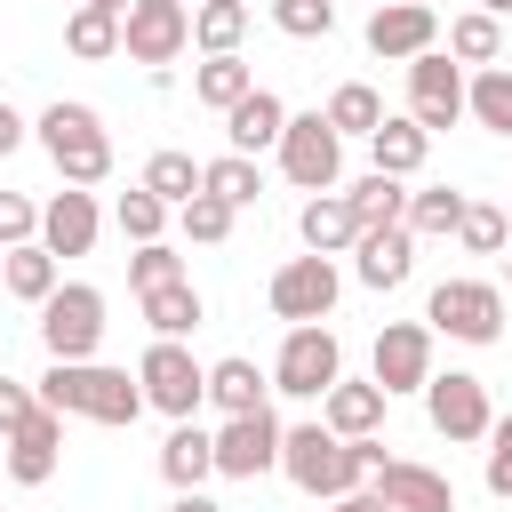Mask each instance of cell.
I'll return each mask as SVG.
<instances>
[{
    "mask_svg": "<svg viewBox=\"0 0 512 512\" xmlns=\"http://www.w3.org/2000/svg\"><path fill=\"white\" fill-rule=\"evenodd\" d=\"M32 136H40V152L56 160V176H64V184H88V192H96V184L112 176V128H104V112H96V104L56 96V104H40Z\"/></svg>",
    "mask_w": 512,
    "mask_h": 512,
    "instance_id": "obj_3",
    "label": "cell"
},
{
    "mask_svg": "<svg viewBox=\"0 0 512 512\" xmlns=\"http://www.w3.org/2000/svg\"><path fill=\"white\" fill-rule=\"evenodd\" d=\"M280 128H288V104H280L272 88H248V96L224 112V152H248V160H256V152L280 144Z\"/></svg>",
    "mask_w": 512,
    "mask_h": 512,
    "instance_id": "obj_21",
    "label": "cell"
},
{
    "mask_svg": "<svg viewBox=\"0 0 512 512\" xmlns=\"http://www.w3.org/2000/svg\"><path fill=\"white\" fill-rule=\"evenodd\" d=\"M432 8H440V0H432Z\"/></svg>",
    "mask_w": 512,
    "mask_h": 512,
    "instance_id": "obj_53",
    "label": "cell"
},
{
    "mask_svg": "<svg viewBox=\"0 0 512 512\" xmlns=\"http://www.w3.org/2000/svg\"><path fill=\"white\" fill-rule=\"evenodd\" d=\"M96 232H104V208H96L88 184H64V192L40 200V248H48L56 264H64V256H88Z\"/></svg>",
    "mask_w": 512,
    "mask_h": 512,
    "instance_id": "obj_17",
    "label": "cell"
},
{
    "mask_svg": "<svg viewBox=\"0 0 512 512\" xmlns=\"http://www.w3.org/2000/svg\"><path fill=\"white\" fill-rule=\"evenodd\" d=\"M272 392H288V400H320L336 376H344V344H336V328L328 320H296L288 336H280V352H272Z\"/></svg>",
    "mask_w": 512,
    "mask_h": 512,
    "instance_id": "obj_5",
    "label": "cell"
},
{
    "mask_svg": "<svg viewBox=\"0 0 512 512\" xmlns=\"http://www.w3.org/2000/svg\"><path fill=\"white\" fill-rule=\"evenodd\" d=\"M424 416H432V432L440 440H456V448H472V440H488V424H496V408H488V384L472 376V368H432L424 376Z\"/></svg>",
    "mask_w": 512,
    "mask_h": 512,
    "instance_id": "obj_9",
    "label": "cell"
},
{
    "mask_svg": "<svg viewBox=\"0 0 512 512\" xmlns=\"http://www.w3.org/2000/svg\"><path fill=\"white\" fill-rule=\"evenodd\" d=\"M168 512H224V504H216L208 488H176V496H168Z\"/></svg>",
    "mask_w": 512,
    "mask_h": 512,
    "instance_id": "obj_47",
    "label": "cell"
},
{
    "mask_svg": "<svg viewBox=\"0 0 512 512\" xmlns=\"http://www.w3.org/2000/svg\"><path fill=\"white\" fill-rule=\"evenodd\" d=\"M368 56H384V64H408V56H424V48H440V8L432 0H384V8H368Z\"/></svg>",
    "mask_w": 512,
    "mask_h": 512,
    "instance_id": "obj_15",
    "label": "cell"
},
{
    "mask_svg": "<svg viewBox=\"0 0 512 512\" xmlns=\"http://www.w3.org/2000/svg\"><path fill=\"white\" fill-rule=\"evenodd\" d=\"M184 8H200V0H184Z\"/></svg>",
    "mask_w": 512,
    "mask_h": 512,
    "instance_id": "obj_52",
    "label": "cell"
},
{
    "mask_svg": "<svg viewBox=\"0 0 512 512\" xmlns=\"http://www.w3.org/2000/svg\"><path fill=\"white\" fill-rule=\"evenodd\" d=\"M136 384H144V408H160L168 424L208 408V368L192 360V344H184V336H152V344H144V360H136Z\"/></svg>",
    "mask_w": 512,
    "mask_h": 512,
    "instance_id": "obj_6",
    "label": "cell"
},
{
    "mask_svg": "<svg viewBox=\"0 0 512 512\" xmlns=\"http://www.w3.org/2000/svg\"><path fill=\"white\" fill-rule=\"evenodd\" d=\"M160 480L168 488H208L216 480V440L200 416H176V432L160 440Z\"/></svg>",
    "mask_w": 512,
    "mask_h": 512,
    "instance_id": "obj_23",
    "label": "cell"
},
{
    "mask_svg": "<svg viewBox=\"0 0 512 512\" xmlns=\"http://www.w3.org/2000/svg\"><path fill=\"white\" fill-rule=\"evenodd\" d=\"M208 440H216V480H264V472H280V416L272 408L224 416Z\"/></svg>",
    "mask_w": 512,
    "mask_h": 512,
    "instance_id": "obj_13",
    "label": "cell"
},
{
    "mask_svg": "<svg viewBox=\"0 0 512 512\" xmlns=\"http://www.w3.org/2000/svg\"><path fill=\"white\" fill-rule=\"evenodd\" d=\"M424 328L432 336H456V344H496L504 336V288L496 280H440L424 296Z\"/></svg>",
    "mask_w": 512,
    "mask_h": 512,
    "instance_id": "obj_8",
    "label": "cell"
},
{
    "mask_svg": "<svg viewBox=\"0 0 512 512\" xmlns=\"http://www.w3.org/2000/svg\"><path fill=\"white\" fill-rule=\"evenodd\" d=\"M232 224H240V208H224L216 192H192V200L176 208V232H184L192 248H224V240H232Z\"/></svg>",
    "mask_w": 512,
    "mask_h": 512,
    "instance_id": "obj_39",
    "label": "cell"
},
{
    "mask_svg": "<svg viewBox=\"0 0 512 512\" xmlns=\"http://www.w3.org/2000/svg\"><path fill=\"white\" fill-rule=\"evenodd\" d=\"M464 120H480L488 136H512V64H472V80H464Z\"/></svg>",
    "mask_w": 512,
    "mask_h": 512,
    "instance_id": "obj_28",
    "label": "cell"
},
{
    "mask_svg": "<svg viewBox=\"0 0 512 512\" xmlns=\"http://www.w3.org/2000/svg\"><path fill=\"white\" fill-rule=\"evenodd\" d=\"M56 280H64V264H56L40 240H16V248H0V288H8L16 304H40Z\"/></svg>",
    "mask_w": 512,
    "mask_h": 512,
    "instance_id": "obj_26",
    "label": "cell"
},
{
    "mask_svg": "<svg viewBox=\"0 0 512 512\" xmlns=\"http://www.w3.org/2000/svg\"><path fill=\"white\" fill-rule=\"evenodd\" d=\"M16 240H40V200L0 192V248H16Z\"/></svg>",
    "mask_w": 512,
    "mask_h": 512,
    "instance_id": "obj_44",
    "label": "cell"
},
{
    "mask_svg": "<svg viewBox=\"0 0 512 512\" xmlns=\"http://www.w3.org/2000/svg\"><path fill=\"white\" fill-rule=\"evenodd\" d=\"M168 280H192V272H184V248H168V240H144V248L128 256V288L144 296V288H168Z\"/></svg>",
    "mask_w": 512,
    "mask_h": 512,
    "instance_id": "obj_41",
    "label": "cell"
},
{
    "mask_svg": "<svg viewBox=\"0 0 512 512\" xmlns=\"http://www.w3.org/2000/svg\"><path fill=\"white\" fill-rule=\"evenodd\" d=\"M264 296H272V312H280L288 328H296V320H328L336 296H344V272H336V256H312V248H304V256H288V264L272 272Z\"/></svg>",
    "mask_w": 512,
    "mask_h": 512,
    "instance_id": "obj_12",
    "label": "cell"
},
{
    "mask_svg": "<svg viewBox=\"0 0 512 512\" xmlns=\"http://www.w3.org/2000/svg\"><path fill=\"white\" fill-rule=\"evenodd\" d=\"M296 240H304L312 256H344V248L360 240L352 200H344V192H304V208H296Z\"/></svg>",
    "mask_w": 512,
    "mask_h": 512,
    "instance_id": "obj_22",
    "label": "cell"
},
{
    "mask_svg": "<svg viewBox=\"0 0 512 512\" xmlns=\"http://www.w3.org/2000/svg\"><path fill=\"white\" fill-rule=\"evenodd\" d=\"M248 88H256V64L248 56H200L192 64V104H208V112H232Z\"/></svg>",
    "mask_w": 512,
    "mask_h": 512,
    "instance_id": "obj_29",
    "label": "cell"
},
{
    "mask_svg": "<svg viewBox=\"0 0 512 512\" xmlns=\"http://www.w3.org/2000/svg\"><path fill=\"white\" fill-rule=\"evenodd\" d=\"M376 120H384V96H376L368 80H344V88L328 96V128H336V136H360V144H368Z\"/></svg>",
    "mask_w": 512,
    "mask_h": 512,
    "instance_id": "obj_37",
    "label": "cell"
},
{
    "mask_svg": "<svg viewBox=\"0 0 512 512\" xmlns=\"http://www.w3.org/2000/svg\"><path fill=\"white\" fill-rule=\"evenodd\" d=\"M200 192H216L224 208H256L264 200V168L248 152H216V160H200Z\"/></svg>",
    "mask_w": 512,
    "mask_h": 512,
    "instance_id": "obj_31",
    "label": "cell"
},
{
    "mask_svg": "<svg viewBox=\"0 0 512 512\" xmlns=\"http://www.w3.org/2000/svg\"><path fill=\"white\" fill-rule=\"evenodd\" d=\"M368 376L384 384V400L424 392V376H432V328L424 320H384L376 328V352H368Z\"/></svg>",
    "mask_w": 512,
    "mask_h": 512,
    "instance_id": "obj_14",
    "label": "cell"
},
{
    "mask_svg": "<svg viewBox=\"0 0 512 512\" xmlns=\"http://www.w3.org/2000/svg\"><path fill=\"white\" fill-rule=\"evenodd\" d=\"M96 8H128V0H96Z\"/></svg>",
    "mask_w": 512,
    "mask_h": 512,
    "instance_id": "obj_50",
    "label": "cell"
},
{
    "mask_svg": "<svg viewBox=\"0 0 512 512\" xmlns=\"http://www.w3.org/2000/svg\"><path fill=\"white\" fill-rule=\"evenodd\" d=\"M448 240H464L472 256H504V248H512V216H504L496 200H464V216H456Z\"/></svg>",
    "mask_w": 512,
    "mask_h": 512,
    "instance_id": "obj_40",
    "label": "cell"
},
{
    "mask_svg": "<svg viewBox=\"0 0 512 512\" xmlns=\"http://www.w3.org/2000/svg\"><path fill=\"white\" fill-rule=\"evenodd\" d=\"M64 48H72L80 64H104V56H120V8H96V0H80V8L64 16Z\"/></svg>",
    "mask_w": 512,
    "mask_h": 512,
    "instance_id": "obj_30",
    "label": "cell"
},
{
    "mask_svg": "<svg viewBox=\"0 0 512 512\" xmlns=\"http://www.w3.org/2000/svg\"><path fill=\"white\" fill-rule=\"evenodd\" d=\"M0 448H8V480H16V488H48L56 464H64V416H56V408H32Z\"/></svg>",
    "mask_w": 512,
    "mask_h": 512,
    "instance_id": "obj_19",
    "label": "cell"
},
{
    "mask_svg": "<svg viewBox=\"0 0 512 512\" xmlns=\"http://www.w3.org/2000/svg\"><path fill=\"white\" fill-rule=\"evenodd\" d=\"M480 8H488V16H512V0H480Z\"/></svg>",
    "mask_w": 512,
    "mask_h": 512,
    "instance_id": "obj_49",
    "label": "cell"
},
{
    "mask_svg": "<svg viewBox=\"0 0 512 512\" xmlns=\"http://www.w3.org/2000/svg\"><path fill=\"white\" fill-rule=\"evenodd\" d=\"M448 56L456 64H504V16H488V8L448 16Z\"/></svg>",
    "mask_w": 512,
    "mask_h": 512,
    "instance_id": "obj_33",
    "label": "cell"
},
{
    "mask_svg": "<svg viewBox=\"0 0 512 512\" xmlns=\"http://www.w3.org/2000/svg\"><path fill=\"white\" fill-rule=\"evenodd\" d=\"M32 408H40V392H32L24 376H0V440H8V432H16Z\"/></svg>",
    "mask_w": 512,
    "mask_h": 512,
    "instance_id": "obj_45",
    "label": "cell"
},
{
    "mask_svg": "<svg viewBox=\"0 0 512 512\" xmlns=\"http://www.w3.org/2000/svg\"><path fill=\"white\" fill-rule=\"evenodd\" d=\"M192 48V8L184 0H128L120 8V56L128 64H176Z\"/></svg>",
    "mask_w": 512,
    "mask_h": 512,
    "instance_id": "obj_10",
    "label": "cell"
},
{
    "mask_svg": "<svg viewBox=\"0 0 512 512\" xmlns=\"http://www.w3.org/2000/svg\"><path fill=\"white\" fill-rule=\"evenodd\" d=\"M408 120H416L424 136H440V128L464 120V64H456L448 48L408 56Z\"/></svg>",
    "mask_w": 512,
    "mask_h": 512,
    "instance_id": "obj_11",
    "label": "cell"
},
{
    "mask_svg": "<svg viewBox=\"0 0 512 512\" xmlns=\"http://www.w3.org/2000/svg\"><path fill=\"white\" fill-rule=\"evenodd\" d=\"M336 192L352 200V216H360V224H400V216H408V184H400V176H384V168H368L360 184H336Z\"/></svg>",
    "mask_w": 512,
    "mask_h": 512,
    "instance_id": "obj_34",
    "label": "cell"
},
{
    "mask_svg": "<svg viewBox=\"0 0 512 512\" xmlns=\"http://www.w3.org/2000/svg\"><path fill=\"white\" fill-rule=\"evenodd\" d=\"M168 216H176V208H168L160 192H144V184H128V192L112 200V224H120V240H136V248H144V240H160V232H168Z\"/></svg>",
    "mask_w": 512,
    "mask_h": 512,
    "instance_id": "obj_38",
    "label": "cell"
},
{
    "mask_svg": "<svg viewBox=\"0 0 512 512\" xmlns=\"http://www.w3.org/2000/svg\"><path fill=\"white\" fill-rule=\"evenodd\" d=\"M32 392H40V408L88 416V424H104V432H128V424L144 416V384H136L128 368H104V360H48V376H40Z\"/></svg>",
    "mask_w": 512,
    "mask_h": 512,
    "instance_id": "obj_2",
    "label": "cell"
},
{
    "mask_svg": "<svg viewBox=\"0 0 512 512\" xmlns=\"http://www.w3.org/2000/svg\"><path fill=\"white\" fill-rule=\"evenodd\" d=\"M136 184H144V192H160L168 208H184V200L200 192V160H192V152H176V144H160V152L144 160V176H136Z\"/></svg>",
    "mask_w": 512,
    "mask_h": 512,
    "instance_id": "obj_36",
    "label": "cell"
},
{
    "mask_svg": "<svg viewBox=\"0 0 512 512\" xmlns=\"http://www.w3.org/2000/svg\"><path fill=\"white\" fill-rule=\"evenodd\" d=\"M136 304H144V320H152V336H192V328L208 320V304H200V288H192V280H168V288H144Z\"/></svg>",
    "mask_w": 512,
    "mask_h": 512,
    "instance_id": "obj_32",
    "label": "cell"
},
{
    "mask_svg": "<svg viewBox=\"0 0 512 512\" xmlns=\"http://www.w3.org/2000/svg\"><path fill=\"white\" fill-rule=\"evenodd\" d=\"M320 424H328L336 440L384 432V384H376V376H336V384L320 392Z\"/></svg>",
    "mask_w": 512,
    "mask_h": 512,
    "instance_id": "obj_20",
    "label": "cell"
},
{
    "mask_svg": "<svg viewBox=\"0 0 512 512\" xmlns=\"http://www.w3.org/2000/svg\"><path fill=\"white\" fill-rule=\"evenodd\" d=\"M344 256H352V280L384 296V288H400V280L416 272V232H408V224H360V240H352Z\"/></svg>",
    "mask_w": 512,
    "mask_h": 512,
    "instance_id": "obj_18",
    "label": "cell"
},
{
    "mask_svg": "<svg viewBox=\"0 0 512 512\" xmlns=\"http://www.w3.org/2000/svg\"><path fill=\"white\" fill-rule=\"evenodd\" d=\"M368 496L384 512H456V480L432 472V464H416V456H384L368 472Z\"/></svg>",
    "mask_w": 512,
    "mask_h": 512,
    "instance_id": "obj_16",
    "label": "cell"
},
{
    "mask_svg": "<svg viewBox=\"0 0 512 512\" xmlns=\"http://www.w3.org/2000/svg\"><path fill=\"white\" fill-rule=\"evenodd\" d=\"M504 288H512V256H504Z\"/></svg>",
    "mask_w": 512,
    "mask_h": 512,
    "instance_id": "obj_51",
    "label": "cell"
},
{
    "mask_svg": "<svg viewBox=\"0 0 512 512\" xmlns=\"http://www.w3.org/2000/svg\"><path fill=\"white\" fill-rule=\"evenodd\" d=\"M272 24L288 40H328L336 32V0H272Z\"/></svg>",
    "mask_w": 512,
    "mask_h": 512,
    "instance_id": "obj_42",
    "label": "cell"
},
{
    "mask_svg": "<svg viewBox=\"0 0 512 512\" xmlns=\"http://www.w3.org/2000/svg\"><path fill=\"white\" fill-rule=\"evenodd\" d=\"M272 160H280V176H288L296 192H336V184H344V136L328 128V112H288Z\"/></svg>",
    "mask_w": 512,
    "mask_h": 512,
    "instance_id": "obj_7",
    "label": "cell"
},
{
    "mask_svg": "<svg viewBox=\"0 0 512 512\" xmlns=\"http://www.w3.org/2000/svg\"><path fill=\"white\" fill-rule=\"evenodd\" d=\"M480 480H488V496H496V504H512V416H496V424H488V472H480Z\"/></svg>",
    "mask_w": 512,
    "mask_h": 512,
    "instance_id": "obj_43",
    "label": "cell"
},
{
    "mask_svg": "<svg viewBox=\"0 0 512 512\" xmlns=\"http://www.w3.org/2000/svg\"><path fill=\"white\" fill-rule=\"evenodd\" d=\"M424 160H432V136H424L408 112H384V120H376V136H368V168H384V176H400V184H408Z\"/></svg>",
    "mask_w": 512,
    "mask_h": 512,
    "instance_id": "obj_25",
    "label": "cell"
},
{
    "mask_svg": "<svg viewBox=\"0 0 512 512\" xmlns=\"http://www.w3.org/2000/svg\"><path fill=\"white\" fill-rule=\"evenodd\" d=\"M40 344H48V360H96V344H104V288H88V280H56L40 304Z\"/></svg>",
    "mask_w": 512,
    "mask_h": 512,
    "instance_id": "obj_4",
    "label": "cell"
},
{
    "mask_svg": "<svg viewBox=\"0 0 512 512\" xmlns=\"http://www.w3.org/2000/svg\"><path fill=\"white\" fill-rule=\"evenodd\" d=\"M248 24H256L248 0H200V8H192V48H200V56H240Z\"/></svg>",
    "mask_w": 512,
    "mask_h": 512,
    "instance_id": "obj_27",
    "label": "cell"
},
{
    "mask_svg": "<svg viewBox=\"0 0 512 512\" xmlns=\"http://www.w3.org/2000/svg\"><path fill=\"white\" fill-rule=\"evenodd\" d=\"M264 392H272V376H264L248 352H224V360H208V408H216V416H248V408H272Z\"/></svg>",
    "mask_w": 512,
    "mask_h": 512,
    "instance_id": "obj_24",
    "label": "cell"
},
{
    "mask_svg": "<svg viewBox=\"0 0 512 512\" xmlns=\"http://www.w3.org/2000/svg\"><path fill=\"white\" fill-rule=\"evenodd\" d=\"M464 200H472V192H456V184H424V192H408V216H400V224H408L416 240H448L456 216H464Z\"/></svg>",
    "mask_w": 512,
    "mask_h": 512,
    "instance_id": "obj_35",
    "label": "cell"
},
{
    "mask_svg": "<svg viewBox=\"0 0 512 512\" xmlns=\"http://www.w3.org/2000/svg\"><path fill=\"white\" fill-rule=\"evenodd\" d=\"M328 512H384V504H376V496H368V488H352V496H336V504H328Z\"/></svg>",
    "mask_w": 512,
    "mask_h": 512,
    "instance_id": "obj_48",
    "label": "cell"
},
{
    "mask_svg": "<svg viewBox=\"0 0 512 512\" xmlns=\"http://www.w3.org/2000/svg\"><path fill=\"white\" fill-rule=\"evenodd\" d=\"M24 144H32V120H24V112L0 96V160H8V152H24Z\"/></svg>",
    "mask_w": 512,
    "mask_h": 512,
    "instance_id": "obj_46",
    "label": "cell"
},
{
    "mask_svg": "<svg viewBox=\"0 0 512 512\" xmlns=\"http://www.w3.org/2000/svg\"><path fill=\"white\" fill-rule=\"evenodd\" d=\"M376 464H384V432H368V440H336L320 416H312V424H280V472H288L304 496H320V504L368 488Z\"/></svg>",
    "mask_w": 512,
    "mask_h": 512,
    "instance_id": "obj_1",
    "label": "cell"
}]
</instances>
